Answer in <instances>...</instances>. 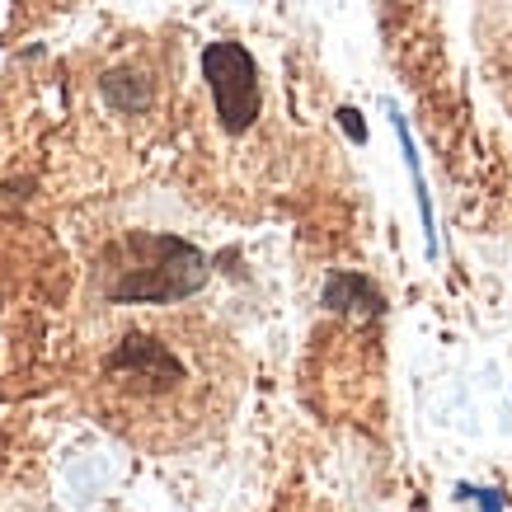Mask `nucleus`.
Instances as JSON below:
<instances>
[{"mask_svg":"<svg viewBox=\"0 0 512 512\" xmlns=\"http://www.w3.org/2000/svg\"><path fill=\"white\" fill-rule=\"evenodd\" d=\"M160 259L141 268H127L118 282H109V301L127 306V301H146V306H170V301H184L207 282V259L202 249H193L179 235H151Z\"/></svg>","mask_w":512,"mask_h":512,"instance_id":"1","label":"nucleus"},{"mask_svg":"<svg viewBox=\"0 0 512 512\" xmlns=\"http://www.w3.org/2000/svg\"><path fill=\"white\" fill-rule=\"evenodd\" d=\"M202 80L212 90V104H217L221 127L240 137L259 123V109H264V90H259V66L240 43L221 38V43L202 47Z\"/></svg>","mask_w":512,"mask_h":512,"instance_id":"2","label":"nucleus"},{"mask_svg":"<svg viewBox=\"0 0 512 512\" xmlns=\"http://www.w3.org/2000/svg\"><path fill=\"white\" fill-rule=\"evenodd\" d=\"M109 372H132V376H146V381H160V386H174L184 367L174 362L156 339H146V334H127L118 343V353L109 357Z\"/></svg>","mask_w":512,"mask_h":512,"instance_id":"3","label":"nucleus"},{"mask_svg":"<svg viewBox=\"0 0 512 512\" xmlns=\"http://www.w3.org/2000/svg\"><path fill=\"white\" fill-rule=\"evenodd\" d=\"M325 311L334 315H381L386 311V296L376 287L372 278H362V273H334L325 282Z\"/></svg>","mask_w":512,"mask_h":512,"instance_id":"4","label":"nucleus"},{"mask_svg":"<svg viewBox=\"0 0 512 512\" xmlns=\"http://www.w3.org/2000/svg\"><path fill=\"white\" fill-rule=\"evenodd\" d=\"M99 94H104L118 113H146L151 104H156V85H151V76H146V71H132V66L104 71Z\"/></svg>","mask_w":512,"mask_h":512,"instance_id":"5","label":"nucleus"},{"mask_svg":"<svg viewBox=\"0 0 512 512\" xmlns=\"http://www.w3.org/2000/svg\"><path fill=\"white\" fill-rule=\"evenodd\" d=\"M390 123L400 132V151H404V165H409V179H414V198H419V217H423V231H428V259H437V221H433V198H428V184H423V165H419V146H414V132L404 123L400 113L390 109Z\"/></svg>","mask_w":512,"mask_h":512,"instance_id":"6","label":"nucleus"},{"mask_svg":"<svg viewBox=\"0 0 512 512\" xmlns=\"http://www.w3.org/2000/svg\"><path fill=\"white\" fill-rule=\"evenodd\" d=\"M456 494H461V498H475V503H480V512H503V494H498V489H480V484H461Z\"/></svg>","mask_w":512,"mask_h":512,"instance_id":"7","label":"nucleus"},{"mask_svg":"<svg viewBox=\"0 0 512 512\" xmlns=\"http://www.w3.org/2000/svg\"><path fill=\"white\" fill-rule=\"evenodd\" d=\"M334 118H339V127H343V132H348V137L357 141V146L367 141V123H362V113H357V109H339V113H334Z\"/></svg>","mask_w":512,"mask_h":512,"instance_id":"8","label":"nucleus"}]
</instances>
